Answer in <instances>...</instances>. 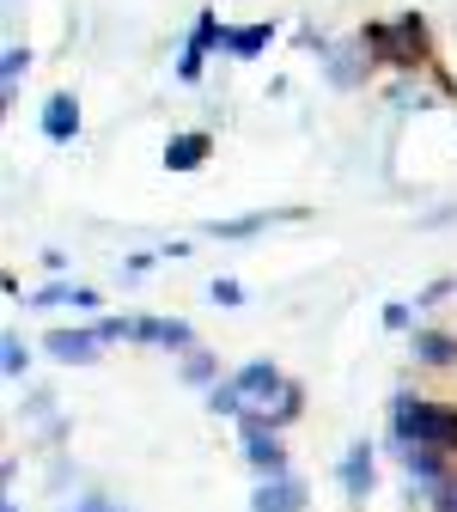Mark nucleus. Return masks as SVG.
Here are the masks:
<instances>
[{
	"label": "nucleus",
	"instance_id": "25",
	"mask_svg": "<svg viewBox=\"0 0 457 512\" xmlns=\"http://www.w3.org/2000/svg\"><path fill=\"white\" fill-rule=\"evenodd\" d=\"M74 512H122V506H110V500H104V494H86V500H80V506H74Z\"/></svg>",
	"mask_w": 457,
	"mask_h": 512
},
{
	"label": "nucleus",
	"instance_id": "14",
	"mask_svg": "<svg viewBox=\"0 0 457 512\" xmlns=\"http://www.w3.org/2000/svg\"><path fill=\"white\" fill-rule=\"evenodd\" d=\"M25 68H31V49H25V43H13L7 55H0V92H7V104L19 98V74H25Z\"/></svg>",
	"mask_w": 457,
	"mask_h": 512
},
{
	"label": "nucleus",
	"instance_id": "11",
	"mask_svg": "<svg viewBox=\"0 0 457 512\" xmlns=\"http://www.w3.org/2000/svg\"><path fill=\"white\" fill-rule=\"evenodd\" d=\"M409 348L421 366H457V336H445V330H415Z\"/></svg>",
	"mask_w": 457,
	"mask_h": 512
},
{
	"label": "nucleus",
	"instance_id": "8",
	"mask_svg": "<svg viewBox=\"0 0 457 512\" xmlns=\"http://www.w3.org/2000/svg\"><path fill=\"white\" fill-rule=\"evenodd\" d=\"M37 128H43V141H61V147H68V141L80 135V104H74L68 92H55V98L43 104V116H37Z\"/></svg>",
	"mask_w": 457,
	"mask_h": 512
},
{
	"label": "nucleus",
	"instance_id": "23",
	"mask_svg": "<svg viewBox=\"0 0 457 512\" xmlns=\"http://www.w3.org/2000/svg\"><path fill=\"white\" fill-rule=\"evenodd\" d=\"M384 330H409V305H384Z\"/></svg>",
	"mask_w": 457,
	"mask_h": 512
},
{
	"label": "nucleus",
	"instance_id": "17",
	"mask_svg": "<svg viewBox=\"0 0 457 512\" xmlns=\"http://www.w3.org/2000/svg\"><path fill=\"white\" fill-rule=\"evenodd\" d=\"M299 409H305V391H299V384H287V391L275 397V409H269V427L281 433V427H287V421H293Z\"/></svg>",
	"mask_w": 457,
	"mask_h": 512
},
{
	"label": "nucleus",
	"instance_id": "20",
	"mask_svg": "<svg viewBox=\"0 0 457 512\" xmlns=\"http://www.w3.org/2000/svg\"><path fill=\"white\" fill-rule=\"evenodd\" d=\"M214 372H220L214 354H189V360H183V384H220Z\"/></svg>",
	"mask_w": 457,
	"mask_h": 512
},
{
	"label": "nucleus",
	"instance_id": "5",
	"mask_svg": "<svg viewBox=\"0 0 457 512\" xmlns=\"http://www.w3.org/2000/svg\"><path fill=\"white\" fill-rule=\"evenodd\" d=\"M238 397H244V409H256V403H269V397H281L287 391V378H281V366L275 360H250V366H238Z\"/></svg>",
	"mask_w": 457,
	"mask_h": 512
},
{
	"label": "nucleus",
	"instance_id": "10",
	"mask_svg": "<svg viewBox=\"0 0 457 512\" xmlns=\"http://www.w3.org/2000/svg\"><path fill=\"white\" fill-rule=\"evenodd\" d=\"M43 348H49V360H61V366H86V360H98V330H55Z\"/></svg>",
	"mask_w": 457,
	"mask_h": 512
},
{
	"label": "nucleus",
	"instance_id": "2",
	"mask_svg": "<svg viewBox=\"0 0 457 512\" xmlns=\"http://www.w3.org/2000/svg\"><path fill=\"white\" fill-rule=\"evenodd\" d=\"M360 43L372 55H384V61H397V68H421V61H427V25H421V13H403V19H390V25H366Z\"/></svg>",
	"mask_w": 457,
	"mask_h": 512
},
{
	"label": "nucleus",
	"instance_id": "26",
	"mask_svg": "<svg viewBox=\"0 0 457 512\" xmlns=\"http://www.w3.org/2000/svg\"><path fill=\"white\" fill-rule=\"evenodd\" d=\"M433 512H457V482H451V488H445V494L433 500Z\"/></svg>",
	"mask_w": 457,
	"mask_h": 512
},
{
	"label": "nucleus",
	"instance_id": "21",
	"mask_svg": "<svg viewBox=\"0 0 457 512\" xmlns=\"http://www.w3.org/2000/svg\"><path fill=\"white\" fill-rule=\"evenodd\" d=\"M98 342H135V317H98Z\"/></svg>",
	"mask_w": 457,
	"mask_h": 512
},
{
	"label": "nucleus",
	"instance_id": "7",
	"mask_svg": "<svg viewBox=\"0 0 457 512\" xmlns=\"http://www.w3.org/2000/svg\"><path fill=\"white\" fill-rule=\"evenodd\" d=\"M250 512H305V482L299 476H269L250 494Z\"/></svg>",
	"mask_w": 457,
	"mask_h": 512
},
{
	"label": "nucleus",
	"instance_id": "19",
	"mask_svg": "<svg viewBox=\"0 0 457 512\" xmlns=\"http://www.w3.org/2000/svg\"><path fill=\"white\" fill-rule=\"evenodd\" d=\"M0 366H7V378H25V342L7 330V336H0Z\"/></svg>",
	"mask_w": 457,
	"mask_h": 512
},
{
	"label": "nucleus",
	"instance_id": "15",
	"mask_svg": "<svg viewBox=\"0 0 457 512\" xmlns=\"http://www.w3.org/2000/svg\"><path fill=\"white\" fill-rule=\"evenodd\" d=\"M263 226H269V214H238V220H214L208 238H256Z\"/></svg>",
	"mask_w": 457,
	"mask_h": 512
},
{
	"label": "nucleus",
	"instance_id": "13",
	"mask_svg": "<svg viewBox=\"0 0 457 512\" xmlns=\"http://www.w3.org/2000/svg\"><path fill=\"white\" fill-rule=\"evenodd\" d=\"M31 305H80V311H98V293L92 287H74V281H55V287L31 293Z\"/></svg>",
	"mask_w": 457,
	"mask_h": 512
},
{
	"label": "nucleus",
	"instance_id": "16",
	"mask_svg": "<svg viewBox=\"0 0 457 512\" xmlns=\"http://www.w3.org/2000/svg\"><path fill=\"white\" fill-rule=\"evenodd\" d=\"M208 409H214V415H232V421H244V397H238V384H232V378L208 391Z\"/></svg>",
	"mask_w": 457,
	"mask_h": 512
},
{
	"label": "nucleus",
	"instance_id": "24",
	"mask_svg": "<svg viewBox=\"0 0 457 512\" xmlns=\"http://www.w3.org/2000/svg\"><path fill=\"white\" fill-rule=\"evenodd\" d=\"M439 299H451V281H433L427 293H415V305H439Z\"/></svg>",
	"mask_w": 457,
	"mask_h": 512
},
{
	"label": "nucleus",
	"instance_id": "9",
	"mask_svg": "<svg viewBox=\"0 0 457 512\" xmlns=\"http://www.w3.org/2000/svg\"><path fill=\"white\" fill-rule=\"evenodd\" d=\"M214 153V135H202V128H189V135H171L165 147V171H202Z\"/></svg>",
	"mask_w": 457,
	"mask_h": 512
},
{
	"label": "nucleus",
	"instance_id": "12",
	"mask_svg": "<svg viewBox=\"0 0 457 512\" xmlns=\"http://www.w3.org/2000/svg\"><path fill=\"white\" fill-rule=\"evenodd\" d=\"M269 37H275V25H238V31L226 25V43H220V49L238 55V61H256V55L269 49Z\"/></svg>",
	"mask_w": 457,
	"mask_h": 512
},
{
	"label": "nucleus",
	"instance_id": "4",
	"mask_svg": "<svg viewBox=\"0 0 457 512\" xmlns=\"http://www.w3.org/2000/svg\"><path fill=\"white\" fill-rule=\"evenodd\" d=\"M397 458H403V470H409V482L427 494V500H439L445 488H451V464L439 458V452H427V445H397Z\"/></svg>",
	"mask_w": 457,
	"mask_h": 512
},
{
	"label": "nucleus",
	"instance_id": "6",
	"mask_svg": "<svg viewBox=\"0 0 457 512\" xmlns=\"http://www.w3.org/2000/svg\"><path fill=\"white\" fill-rule=\"evenodd\" d=\"M336 476H342V494H348V500H366V494H372V482H378V464H372V439H354V445H348V452H342V470H336Z\"/></svg>",
	"mask_w": 457,
	"mask_h": 512
},
{
	"label": "nucleus",
	"instance_id": "18",
	"mask_svg": "<svg viewBox=\"0 0 457 512\" xmlns=\"http://www.w3.org/2000/svg\"><path fill=\"white\" fill-rule=\"evenodd\" d=\"M159 348L189 354V348H195V324H189V317H165V342H159Z\"/></svg>",
	"mask_w": 457,
	"mask_h": 512
},
{
	"label": "nucleus",
	"instance_id": "3",
	"mask_svg": "<svg viewBox=\"0 0 457 512\" xmlns=\"http://www.w3.org/2000/svg\"><path fill=\"white\" fill-rule=\"evenodd\" d=\"M226 43V25H220V13L208 7L202 19H195V31H189V43H183V61H177V80H202V61L214 55Z\"/></svg>",
	"mask_w": 457,
	"mask_h": 512
},
{
	"label": "nucleus",
	"instance_id": "1",
	"mask_svg": "<svg viewBox=\"0 0 457 512\" xmlns=\"http://www.w3.org/2000/svg\"><path fill=\"white\" fill-rule=\"evenodd\" d=\"M390 445H427L439 458H457V409L403 391L390 403Z\"/></svg>",
	"mask_w": 457,
	"mask_h": 512
},
{
	"label": "nucleus",
	"instance_id": "22",
	"mask_svg": "<svg viewBox=\"0 0 457 512\" xmlns=\"http://www.w3.org/2000/svg\"><path fill=\"white\" fill-rule=\"evenodd\" d=\"M208 299H214V305H226V311H238V305H244V287H238L232 275H214V287H208Z\"/></svg>",
	"mask_w": 457,
	"mask_h": 512
}]
</instances>
